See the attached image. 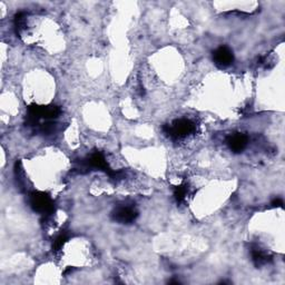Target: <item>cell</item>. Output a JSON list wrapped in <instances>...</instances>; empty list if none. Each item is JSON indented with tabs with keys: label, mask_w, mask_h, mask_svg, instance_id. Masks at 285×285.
<instances>
[{
	"label": "cell",
	"mask_w": 285,
	"mask_h": 285,
	"mask_svg": "<svg viewBox=\"0 0 285 285\" xmlns=\"http://www.w3.org/2000/svg\"><path fill=\"white\" fill-rule=\"evenodd\" d=\"M196 125L194 122L186 118L177 120L173 122L170 125H166L163 127V132L172 139H182L185 138L191 134L195 133Z\"/></svg>",
	"instance_id": "obj_1"
},
{
	"label": "cell",
	"mask_w": 285,
	"mask_h": 285,
	"mask_svg": "<svg viewBox=\"0 0 285 285\" xmlns=\"http://www.w3.org/2000/svg\"><path fill=\"white\" fill-rule=\"evenodd\" d=\"M30 206L35 212L49 215L53 212V202L50 196L44 192H34L29 195Z\"/></svg>",
	"instance_id": "obj_2"
},
{
	"label": "cell",
	"mask_w": 285,
	"mask_h": 285,
	"mask_svg": "<svg viewBox=\"0 0 285 285\" xmlns=\"http://www.w3.org/2000/svg\"><path fill=\"white\" fill-rule=\"evenodd\" d=\"M111 216L114 220L122 224L133 223L138 216V212L134 206L130 205H121L117 206L111 213Z\"/></svg>",
	"instance_id": "obj_3"
},
{
	"label": "cell",
	"mask_w": 285,
	"mask_h": 285,
	"mask_svg": "<svg viewBox=\"0 0 285 285\" xmlns=\"http://www.w3.org/2000/svg\"><path fill=\"white\" fill-rule=\"evenodd\" d=\"M213 61L219 68H226L234 62L233 51L226 46H220L213 52Z\"/></svg>",
	"instance_id": "obj_4"
},
{
	"label": "cell",
	"mask_w": 285,
	"mask_h": 285,
	"mask_svg": "<svg viewBox=\"0 0 285 285\" xmlns=\"http://www.w3.org/2000/svg\"><path fill=\"white\" fill-rule=\"evenodd\" d=\"M247 142H249V138L244 134L236 133L233 135H230L226 138V143L229 145V147L231 150H233L234 153H241L243 152L245 147L247 146Z\"/></svg>",
	"instance_id": "obj_5"
},
{
	"label": "cell",
	"mask_w": 285,
	"mask_h": 285,
	"mask_svg": "<svg viewBox=\"0 0 285 285\" xmlns=\"http://www.w3.org/2000/svg\"><path fill=\"white\" fill-rule=\"evenodd\" d=\"M251 255L253 263H254L256 267L265 265L272 261V256L268 255L264 250H262L261 247L257 245H253L251 247Z\"/></svg>",
	"instance_id": "obj_6"
},
{
	"label": "cell",
	"mask_w": 285,
	"mask_h": 285,
	"mask_svg": "<svg viewBox=\"0 0 285 285\" xmlns=\"http://www.w3.org/2000/svg\"><path fill=\"white\" fill-rule=\"evenodd\" d=\"M188 188L186 184H182L180 186H176L174 190V196L176 198L177 203H183L185 201V198L187 196Z\"/></svg>",
	"instance_id": "obj_7"
},
{
	"label": "cell",
	"mask_w": 285,
	"mask_h": 285,
	"mask_svg": "<svg viewBox=\"0 0 285 285\" xmlns=\"http://www.w3.org/2000/svg\"><path fill=\"white\" fill-rule=\"evenodd\" d=\"M26 14L25 13H18L16 15L15 17V27H16V31H17V34L19 35L23 29L25 28L26 26Z\"/></svg>",
	"instance_id": "obj_8"
},
{
	"label": "cell",
	"mask_w": 285,
	"mask_h": 285,
	"mask_svg": "<svg viewBox=\"0 0 285 285\" xmlns=\"http://www.w3.org/2000/svg\"><path fill=\"white\" fill-rule=\"evenodd\" d=\"M66 241H67V235L65 233H62L61 235H58L56 240L53 241L52 249L55 251H59L64 246V244L66 243Z\"/></svg>",
	"instance_id": "obj_9"
},
{
	"label": "cell",
	"mask_w": 285,
	"mask_h": 285,
	"mask_svg": "<svg viewBox=\"0 0 285 285\" xmlns=\"http://www.w3.org/2000/svg\"><path fill=\"white\" fill-rule=\"evenodd\" d=\"M272 205L274 207H283V201L281 200V198H276V200L273 201Z\"/></svg>",
	"instance_id": "obj_10"
}]
</instances>
